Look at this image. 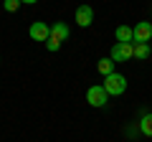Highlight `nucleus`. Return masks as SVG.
Returning a JSON list of instances; mask_svg holds the SVG:
<instances>
[{
	"mask_svg": "<svg viewBox=\"0 0 152 142\" xmlns=\"http://www.w3.org/2000/svg\"><path fill=\"white\" fill-rule=\"evenodd\" d=\"M104 89H107V94L109 97H119V94H124L127 91V76L124 74H109V76H104V84H102Z\"/></svg>",
	"mask_w": 152,
	"mask_h": 142,
	"instance_id": "1",
	"label": "nucleus"
},
{
	"mask_svg": "<svg viewBox=\"0 0 152 142\" xmlns=\"http://www.w3.org/2000/svg\"><path fill=\"white\" fill-rule=\"evenodd\" d=\"M140 132H142L145 137H152V112L142 114V119H140Z\"/></svg>",
	"mask_w": 152,
	"mask_h": 142,
	"instance_id": "11",
	"label": "nucleus"
},
{
	"mask_svg": "<svg viewBox=\"0 0 152 142\" xmlns=\"http://www.w3.org/2000/svg\"><path fill=\"white\" fill-rule=\"evenodd\" d=\"M46 48H48L51 53H56V51L61 48V43H58V41H53V38H48V41H46Z\"/></svg>",
	"mask_w": 152,
	"mask_h": 142,
	"instance_id": "13",
	"label": "nucleus"
},
{
	"mask_svg": "<svg viewBox=\"0 0 152 142\" xmlns=\"http://www.w3.org/2000/svg\"><path fill=\"white\" fill-rule=\"evenodd\" d=\"M86 102H89V107H94V109H102V107H107V102H109L107 89H104L102 84H94V86H89V89H86Z\"/></svg>",
	"mask_w": 152,
	"mask_h": 142,
	"instance_id": "2",
	"label": "nucleus"
},
{
	"mask_svg": "<svg viewBox=\"0 0 152 142\" xmlns=\"http://www.w3.org/2000/svg\"><path fill=\"white\" fill-rule=\"evenodd\" d=\"M109 59H112L114 64H124V61L134 59V46H132V43H114Z\"/></svg>",
	"mask_w": 152,
	"mask_h": 142,
	"instance_id": "3",
	"label": "nucleus"
},
{
	"mask_svg": "<svg viewBox=\"0 0 152 142\" xmlns=\"http://www.w3.org/2000/svg\"><path fill=\"white\" fill-rule=\"evenodd\" d=\"M96 71L102 74V76H109V74H114V71H117V64H114L112 59H99Z\"/></svg>",
	"mask_w": 152,
	"mask_h": 142,
	"instance_id": "8",
	"label": "nucleus"
},
{
	"mask_svg": "<svg viewBox=\"0 0 152 142\" xmlns=\"http://www.w3.org/2000/svg\"><path fill=\"white\" fill-rule=\"evenodd\" d=\"M23 3L20 0H3V8H5V13H18V8H20Z\"/></svg>",
	"mask_w": 152,
	"mask_h": 142,
	"instance_id": "12",
	"label": "nucleus"
},
{
	"mask_svg": "<svg viewBox=\"0 0 152 142\" xmlns=\"http://www.w3.org/2000/svg\"><path fill=\"white\" fill-rule=\"evenodd\" d=\"M69 33H71V28L66 26V23H53V26H51V38L58 41V43H64V41L69 38Z\"/></svg>",
	"mask_w": 152,
	"mask_h": 142,
	"instance_id": "7",
	"label": "nucleus"
},
{
	"mask_svg": "<svg viewBox=\"0 0 152 142\" xmlns=\"http://www.w3.org/2000/svg\"><path fill=\"white\" fill-rule=\"evenodd\" d=\"M20 3H26V5H36L38 0H20Z\"/></svg>",
	"mask_w": 152,
	"mask_h": 142,
	"instance_id": "14",
	"label": "nucleus"
},
{
	"mask_svg": "<svg viewBox=\"0 0 152 142\" xmlns=\"http://www.w3.org/2000/svg\"><path fill=\"white\" fill-rule=\"evenodd\" d=\"M152 41V23L142 20L132 28V43H150Z\"/></svg>",
	"mask_w": 152,
	"mask_h": 142,
	"instance_id": "4",
	"label": "nucleus"
},
{
	"mask_svg": "<svg viewBox=\"0 0 152 142\" xmlns=\"http://www.w3.org/2000/svg\"><path fill=\"white\" fill-rule=\"evenodd\" d=\"M117 43H132V26H117Z\"/></svg>",
	"mask_w": 152,
	"mask_h": 142,
	"instance_id": "9",
	"label": "nucleus"
},
{
	"mask_svg": "<svg viewBox=\"0 0 152 142\" xmlns=\"http://www.w3.org/2000/svg\"><path fill=\"white\" fill-rule=\"evenodd\" d=\"M91 23H94L91 5H79V8H76V26H79V28H89Z\"/></svg>",
	"mask_w": 152,
	"mask_h": 142,
	"instance_id": "6",
	"label": "nucleus"
},
{
	"mask_svg": "<svg viewBox=\"0 0 152 142\" xmlns=\"http://www.w3.org/2000/svg\"><path fill=\"white\" fill-rule=\"evenodd\" d=\"M132 46H134V59L145 61V59H150V56H152V48H150V43H132Z\"/></svg>",
	"mask_w": 152,
	"mask_h": 142,
	"instance_id": "10",
	"label": "nucleus"
},
{
	"mask_svg": "<svg viewBox=\"0 0 152 142\" xmlns=\"http://www.w3.org/2000/svg\"><path fill=\"white\" fill-rule=\"evenodd\" d=\"M28 36H31L33 41H43L46 43V41L51 38V26H46L43 20H36L31 28H28Z\"/></svg>",
	"mask_w": 152,
	"mask_h": 142,
	"instance_id": "5",
	"label": "nucleus"
}]
</instances>
